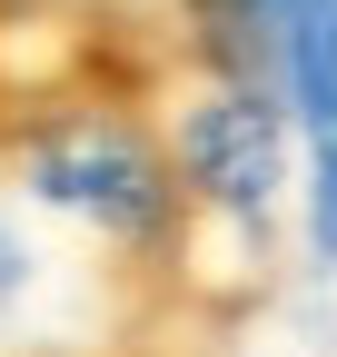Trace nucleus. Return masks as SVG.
<instances>
[{"mask_svg":"<svg viewBox=\"0 0 337 357\" xmlns=\"http://www.w3.org/2000/svg\"><path fill=\"white\" fill-rule=\"evenodd\" d=\"M30 189L70 218H90V229H109V238H139L168 208V169L139 129H119L100 109H70L30 139Z\"/></svg>","mask_w":337,"mask_h":357,"instance_id":"1","label":"nucleus"},{"mask_svg":"<svg viewBox=\"0 0 337 357\" xmlns=\"http://www.w3.org/2000/svg\"><path fill=\"white\" fill-rule=\"evenodd\" d=\"M10 109H20V89H10V70H0V149H10Z\"/></svg>","mask_w":337,"mask_h":357,"instance_id":"4","label":"nucleus"},{"mask_svg":"<svg viewBox=\"0 0 337 357\" xmlns=\"http://www.w3.org/2000/svg\"><path fill=\"white\" fill-rule=\"evenodd\" d=\"M278 40H288V89H298L308 139H318L308 238L318 258H337V0H278Z\"/></svg>","mask_w":337,"mask_h":357,"instance_id":"3","label":"nucleus"},{"mask_svg":"<svg viewBox=\"0 0 337 357\" xmlns=\"http://www.w3.org/2000/svg\"><path fill=\"white\" fill-rule=\"evenodd\" d=\"M179 169H189V189L219 199V208H268V189H278V119L248 100V89H219V100L189 109Z\"/></svg>","mask_w":337,"mask_h":357,"instance_id":"2","label":"nucleus"}]
</instances>
